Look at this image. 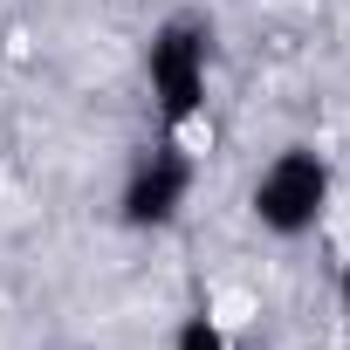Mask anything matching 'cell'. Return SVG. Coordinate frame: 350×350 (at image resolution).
Masks as SVG:
<instances>
[{
    "mask_svg": "<svg viewBox=\"0 0 350 350\" xmlns=\"http://www.w3.org/2000/svg\"><path fill=\"white\" fill-rule=\"evenodd\" d=\"M343 309H350V268H343Z\"/></svg>",
    "mask_w": 350,
    "mask_h": 350,
    "instance_id": "5",
    "label": "cell"
},
{
    "mask_svg": "<svg viewBox=\"0 0 350 350\" xmlns=\"http://www.w3.org/2000/svg\"><path fill=\"white\" fill-rule=\"evenodd\" d=\"M172 350H234V343H227V329L213 316H186L179 336H172Z\"/></svg>",
    "mask_w": 350,
    "mask_h": 350,
    "instance_id": "4",
    "label": "cell"
},
{
    "mask_svg": "<svg viewBox=\"0 0 350 350\" xmlns=\"http://www.w3.org/2000/svg\"><path fill=\"white\" fill-rule=\"evenodd\" d=\"M323 206H329V165H323V151H309V144L275 151L268 172L254 179V220H261L268 234H282V241L309 234V227L323 220Z\"/></svg>",
    "mask_w": 350,
    "mask_h": 350,
    "instance_id": "1",
    "label": "cell"
},
{
    "mask_svg": "<svg viewBox=\"0 0 350 350\" xmlns=\"http://www.w3.org/2000/svg\"><path fill=\"white\" fill-rule=\"evenodd\" d=\"M186 193H193V158L165 137V144H151V151L131 165V179H124V193H117V220L137 227V234L172 227L179 206H186Z\"/></svg>",
    "mask_w": 350,
    "mask_h": 350,
    "instance_id": "3",
    "label": "cell"
},
{
    "mask_svg": "<svg viewBox=\"0 0 350 350\" xmlns=\"http://www.w3.org/2000/svg\"><path fill=\"white\" fill-rule=\"evenodd\" d=\"M144 76H151V96H158V117L179 131L200 117L206 103V28L200 21H165L144 49Z\"/></svg>",
    "mask_w": 350,
    "mask_h": 350,
    "instance_id": "2",
    "label": "cell"
}]
</instances>
